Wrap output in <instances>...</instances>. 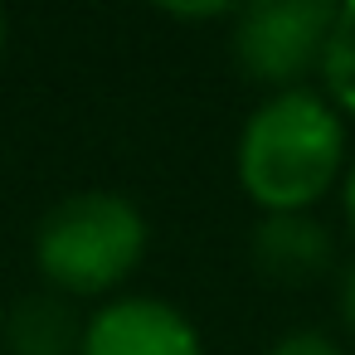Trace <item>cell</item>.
Listing matches in <instances>:
<instances>
[{"label": "cell", "mask_w": 355, "mask_h": 355, "mask_svg": "<svg viewBox=\"0 0 355 355\" xmlns=\"http://www.w3.org/2000/svg\"><path fill=\"white\" fill-rule=\"evenodd\" d=\"M340 151H345V132L336 112L316 93L292 88L263 103L243 127L239 175L263 209L297 214L302 205L326 195V185L340 171Z\"/></svg>", "instance_id": "obj_1"}, {"label": "cell", "mask_w": 355, "mask_h": 355, "mask_svg": "<svg viewBox=\"0 0 355 355\" xmlns=\"http://www.w3.org/2000/svg\"><path fill=\"white\" fill-rule=\"evenodd\" d=\"M146 248V224L137 205L122 195H69L40 224L35 253L40 268L69 292H107L117 287Z\"/></svg>", "instance_id": "obj_2"}, {"label": "cell", "mask_w": 355, "mask_h": 355, "mask_svg": "<svg viewBox=\"0 0 355 355\" xmlns=\"http://www.w3.org/2000/svg\"><path fill=\"white\" fill-rule=\"evenodd\" d=\"M336 10L340 6H326V0H263V6H248L234 25V54L253 78L292 83L326 54Z\"/></svg>", "instance_id": "obj_3"}, {"label": "cell", "mask_w": 355, "mask_h": 355, "mask_svg": "<svg viewBox=\"0 0 355 355\" xmlns=\"http://www.w3.org/2000/svg\"><path fill=\"white\" fill-rule=\"evenodd\" d=\"M83 355H200V336L175 306L132 297L88 321Z\"/></svg>", "instance_id": "obj_4"}, {"label": "cell", "mask_w": 355, "mask_h": 355, "mask_svg": "<svg viewBox=\"0 0 355 355\" xmlns=\"http://www.w3.org/2000/svg\"><path fill=\"white\" fill-rule=\"evenodd\" d=\"M331 263V239L326 229L306 224V219H272L258 229V268L277 282H306L316 272H326Z\"/></svg>", "instance_id": "obj_5"}, {"label": "cell", "mask_w": 355, "mask_h": 355, "mask_svg": "<svg viewBox=\"0 0 355 355\" xmlns=\"http://www.w3.org/2000/svg\"><path fill=\"white\" fill-rule=\"evenodd\" d=\"M10 340L20 355H64L73 340L69 311L59 302H25L10 321Z\"/></svg>", "instance_id": "obj_6"}, {"label": "cell", "mask_w": 355, "mask_h": 355, "mask_svg": "<svg viewBox=\"0 0 355 355\" xmlns=\"http://www.w3.org/2000/svg\"><path fill=\"white\" fill-rule=\"evenodd\" d=\"M321 69H326V83L336 93V103L345 112H355V6H340L336 10V25H331Z\"/></svg>", "instance_id": "obj_7"}, {"label": "cell", "mask_w": 355, "mask_h": 355, "mask_svg": "<svg viewBox=\"0 0 355 355\" xmlns=\"http://www.w3.org/2000/svg\"><path fill=\"white\" fill-rule=\"evenodd\" d=\"M272 355H340V350H336V340H326L321 331H297V336H287Z\"/></svg>", "instance_id": "obj_8"}, {"label": "cell", "mask_w": 355, "mask_h": 355, "mask_svg": "<svg viewBox=\"0 0 355 355\" xmlns=\"http://www.w3.org/2000/svg\"><path fill=\"white\" fill-rule=\"evenodd\" d=\"M340 311H345V326L355 331V268H350V277H345V287H340Z\"/></svg>", "instance_id": "obj_9"}, {"label": "cell", "mask_w": 355, "mask_h": 355, "mask_svg": "<svg viewBox=\"0 0 355 355\" xmlns=\"http://www.w3.org/2000/svg\"><path fill=\"white\" fill-rule=\"evenodd\" d=\"M345 219H350V229H355V171H350V180H345Z\"/></svg>", "instance_id": "obj_10"}, {"label": "cell", "mask_w": 355, "mask_h": 355, "mask_svg": "<svg viewBox=\"0 0 355 355\" xmlns=\"http://www.w3.org/2000/svg\"><path fill=\"white\" fill-rule=\"evenodd\" d=\"M0 49H6V15H0Z\"/></svg>", "instance_id": "obj_11"}]
</instances>
